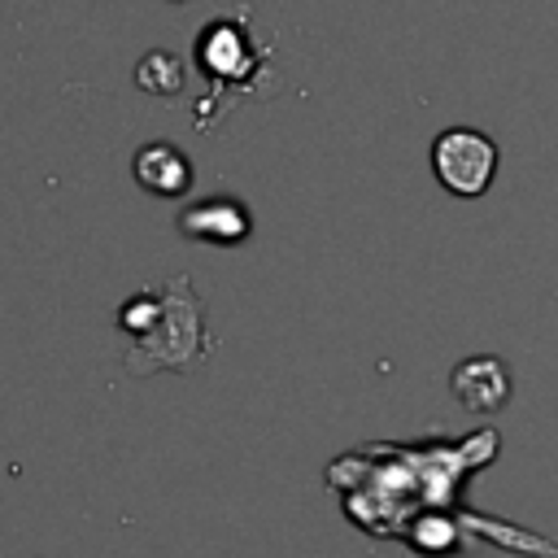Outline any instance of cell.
<instances>
[{
  "instance_id": "1",
  "label": "cell",
  "mask_w": 558,
  "mask_h": 558,
  "mask_svg": "<svg viewBox=\"0 0 558 558\" xmlns=\"http://www.w3.org/2000/svg\"><path fill=\"white\" fill-rule=\"evenodd\" d=\"M497 161L501 153L493 135L475 126H449L432 140V174L449 196H462V201L484 196L497 179Z\"/></svg>"
},
{
  "instance_id": "2",
  "label": "cell",
  "mask_w": 558,
  "mask_h": 558,
  "mask_svg": "<svg viewBox=\"0 0 558 558\" xmlns=\"http://www.w3.org/2000/svg\"><path fill=\"white\" fill-rule=\"evenodd\" d=\"M196 65L205 78H218V83H231L257 65L253 48H248V31L235 22V17H218L214 26H205L196 35Z\"/></svg>"
},
{
  "instance_id": "3",
  "label": "cell",
  "mask_w": 558,
  "mask_h": 558,
  "mask_svg": "<svg viewBox=\"0 0 558 558\" xmlns=\"http://www.w3.org/2000/svg\"><path fill=\"white\" fill-rule=\"evenodd\" d=\"M449 384H453V397L471 414H497L510 401V366L501 357H488V353L458 362Z\"/></svg>"
},
{
  "instance_id": "4",
  "label": "cell",
  "mask_w": 558,
  "mask_h": 558,
  "mask_svg": "<svg viewBox=\"0 0 558 558\" xmlns=\"http://www.w3.org/2000/svg\"><path fill=\"white\" fill-rule=\"evenodd\" d=\"M135 179L153 196H183L192 187V166H187L183 148H174L166 140H153L135 153Z\"/></svg>"
},
{
  "instance_id": "5",
  "label": "cell",
  "mask_w": 558,
  "mask_h": 558,
  "mask_svg": "<svg viewBox=\"0 0 558 558\" xmlns=\"http://www.w3.org/2000/svg\"><path fill=\"white\" fill-rule=\"evenodd\" d=\"M183 235L192 240H218V244H235L244 231H248V214L235 205V201H205V205H192L183 218H179Z\"/></svg>"
},
{
  "instance_id": "6",
  "label": "cell",
  "mask_w": 558,
  "mask_h": 558,
  "mask_svg": "<svg viewBox=\"0 0 558 558\" xmlns=\"http://www.w3.org/2000/svg\"><path fill=\"white\" fill-rule=\"evenodd\" d=\"M135 83L148 92V96H174L183 87V65L166 52V48H153L140 65H135Z\"/></svg>"
}]
</instances>
